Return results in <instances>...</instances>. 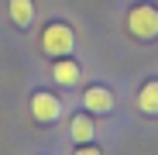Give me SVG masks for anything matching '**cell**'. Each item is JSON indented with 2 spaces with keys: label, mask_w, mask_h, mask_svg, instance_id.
Returning a JSON list of instances; mask_svg holds the SVG:
<instances>
[{
  "label": "cell",
  "mask_w": 158,
  "mask_h": 155,
  "mask_svg": "<svg viewBox=\"0 0 158 155\" xmlns=\"http://www.w3.org/2000/svg\"><path fill=\"white\" fill-rule=\"evenodd\" d=\"M127 31L138 41L158 38V7L155 4H131L127 7Z\"/></svg>",
  "instance_id": "1"
},
{
  "label": "cell",
  "mask_w": 158,
  "mask_h": 155,
  "mask_svg": "<svg viewBox=\"0 0 158 155\" xmlns=\"http://www.w3.org/2000/svg\"><path fill=\"white\" fill-rule=\"evenodd\" d=\"M72 48H76V31L65 21H52L41 28V52L45 55L62 59V55H72Z\"/></svg>",
  "instance_id": "2"
},
{
  "label": "cell",
  "mask_w": 158,
  "mask_h": 155,
  "mask_svg": "<svg viewBox=\"0 0 158 155\" xmlns=\"http://www.w3.org/2000/svg\"><path fill=\"white\" fill-rule=\"evenodd\" d=\"M31 117L38 124H55L62 117V100L55 93H45V90L31 93Z\"/></svg>",
  "instance_id": "3"
},
{
  "label": "cell",
  "mask_w": 158,
  "mask_h": 155,
  "mask_svg": "<svg viewBox=\"0 0 158 155\" xmlns=\"http://www.w3.org/2000/svg\"><path fill=\"white\" fill-rule=\"evenodd\" d=\"M83 107H86V114H110L114 107H117V97L107 90V86H86L83 90Z\"/></svg>",
  "instance_id": "4"
},
{
  "label": "cell",
  "mask_w": 158,
  "mask_h": 155,
  "mask_svg": "<svg viewBox=\"0 0 158 155\" xmlns=\"http://www.w3.org/2000/svg\"><path fill=\"white\" fill-rule=\"evenodd\" d=\"M52 80H55V86H79L83 69H79L76 59L62 55V59H55V66H52Z\"/></svg>",
  "instance_id": "5"
},
{
  "label": "cell",
  "mask_w": 158,
  "mask_h": 155,
  "mask_svg": "<svg viewBox=\"0 0 158 155\" xmlns=\"http://www.w3.org/2000/svg\"><path fill=\"white\" fill-rule=\"evenodd\" d=\"M138 110L148 114V117H158V80H155V76L144 80L141 90H138Z\"/></svg>",
  "instance_id": "6"
},
{
  "label": "cell",
  "mask_w": 158,
  "mask_h": 155,
  "mask_svg": "<svg viewBox=\"0 0 158 155\" xmlns=\"http://www.w3.org/2000/svg\"><path fill=\"white\" fill-rule=\"evenodd\" d=\"M7 14L17 28H31L35 21V0H7Z\"/></svg>",
  "instance_id": "7"
},
{
  "label": "cell",
  "mask_w": 158,
  "mask_h": 155,
  "mask_svg": "<svg viewBox=\"0 0 158 155\" xmlns=\"http://www.w3.org/2000/svg\"><path fill=\"white\" fill-rule=\"evenodd\" d=\"M69 135H72V141H79V145L93 141V138H96V124H93V117H89V114H76L72 124H69Z\"/></svg>",
  "instance_id": "8"
},
{
  "label": "cell",
  "mask_w": 158,
  "mask_h": 155,
  "mask_svg": "<svg viewBox=\"0 0 158 155\" xmlns=\"http://www.w3.org/2000/svg\"><path fill=\"white\" fill-rule=\"evenodd\" d=\"M72 155H103V152H100L93 141H86V145H76V152H72Z\"/></svg>",
  "instance_id": "9"
}]
</instances>
